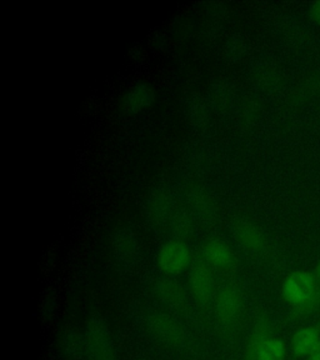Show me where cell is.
Masks as SVG:
<instances>
[{
  "label": "cell",
  "mask_w": 320,
  "mask_h": 360,
  "mask_svg": "<svg viewBox=\"0 0 320 360\" xmlns=\"http://www.w3.org/2000/svg\"><path fill=\"white\" fill-rule=\"evenodd\" d=\"M320 344L319 326H304L294 333L292 338V350L298 356H310Z\"/></svg>",
  "instance_id": "cell-11"
},
{
  "label": "cell",
  "mask_w": 320,
  "mask_h": 360,
  "mask_svg": "<svg viewBox=\"0 0 320 360\" xmlns=\"http://www.w3.org/2000/svg\"><path fill=\"white\" fill-rule=\"evenodd\" d=\"M189 288L198 303L205 305L213 295L214 279L207 264H196L189 274Z\"/></svg>",
  "instance_id": "cell-7"
},
{
  "label": "cell",
  "mask_w": 320,
  "mask_h": 360,
  "mask_svg": "<svg viewBox=\"0 0 320 360\" xmlns=\"http://www.w3.org/2000/svg\"><path fill=\"white\" fill-rule=\"evenodd\" d=\"M84 360H118L110 328L101 316L91 318L85 326Z\"/></svg>",
  "instance_id": "cell-2"
},
{
  "label": "cell",
  "mask_w": 320,
  "mask_h": 360,
  "mask_svg": "<svg viewBox=\"0 0 320 360\" xmlns=\"http://www.w3.org/2000/svg\"><path fill=\"white\" fill-rule=\"evenodd\" d=\"M148 328L158 342L169 348H179L186 342V332L173 316L155 313L148 319Z\"/></svg>",
  "instance_id": "cell-4"
},
{
  "label": "cell",
  "mask_w": 320,
  "mask_h": 360,
  "mask_svg": "<svg viewBox=\"0 0 320 360\" xmlns=\"http://www.w3.org/2000/svg\"><path fill=\"white\" fill-rule=\"evenodd\" d=\"M191 249L180 240H169L158 250V266L169 276L181 274L191 264Z\"/></svg>",
  "instance_id": "cell-3"
},
{
  "label": "cell",
  "mask_w": 320,
  "mask_h": 360,
  "mask_svg": "<svg viewBox=\"0 0 320 360\" xmlns=\"http://www.w3.org/2000/svg\"><path fill=\"white\" fill-rule=\"evenodd\" d=\"M309 360H320V344L319 347L316 348V350H315L314 353L310 355Z\"/></svg>",
  "instance_id": "cell-17"
},
{
  "label": "cell",
  "mask_w": 320,
  "mask_h": 360,
  "mask_svg": "<svg viewBox=\"0 0 320 360\" xmlns=\"http://www.w3.org/2000/svg\"><path fill=\"white\" fill-rule=\"evenodd\" d=\"M310 18L313 22L320 25V1H316L310 6Z\"/></svg>",
  "instance_id": "cell-16"
},
{
  "label": "cell",
  "mask_w": 320,
  "mask_h": 360,
  "mask_svg": "<svg viewBox=\"0 0 320 360\" xmlns=\"http://www.w3.org/2000/svg\"><path fill=\"white\" fill-rule=\"evenodd\" d=\"M234 236L236 242L239 243L244 249H247L250 253H263L267 247V236L258 225L252 221L242 220L234 228Z\"/></svg>",
  "instance_id": "cell-8"
},
{
  "label": "cell",
  "mask_w": 320,
  "mask_h": 360,
  "mask_svg": "<svg viewBox=\"0 0 320 360\" xmlns=\"http://www.w3.org/2000/svg\"><path fill=\"white\" fill-rule=\"evenodd\" d=\"M214 305L218 321L223 326H233L242 313V292L236 287H224L217 292Z\"/></svg>",
  "instance_id": "cell-5"
},
{
  "label": "cell",
  "mask_w": 320,
  "mask_h": 360,
  "mask_svg": "<svg viewBox=\"0 0 320 360\" xmlns=\"http://www.w3.org/2000/svg\"><path fill=\"white\" fill-rule=\"evenodd\" d=\"M315 276H316V281H318V283H319L320 285V260L319 263H318V265H316V269H315Z\"/></svg>",
  "instance_id": "cell-18"
},
{
  "label": "cell",
  "mask_w": 320,
  "mask_h": 360,
  "mask_svg": "<svg viewBox=\"0 0 320 360\" xmlns=\"http://www.w3.org/2000/svg\"><path fill=\"white\" fill-rule=\"evenodd\" d=\"M158 298L172 308L181 309L186 304L184 289L177 281L172 279H162L155 287Z\"/></svg>",
  "instance_id": "cell-12"
},
{
  "label": "cell",
  "mask_w": 320,
  "mask_h": 360,
  "mask_svg": "<svg viewBox=\"0 0 320 360\" xmlns=\"http://www.w3.org/2000/svg\"><path fill=\"white\" fill-rule=\"evenodd\" d=\"M205 263L220 271H231L236 266V254L231 245L220 239H210L203 248Z\"/></svg>",
  "instance_id": "cell-6"
},
{
  "label": "cell",
  "mask_w": 320,
  "mask_h": 360,
  "mask_svg": "<svg viewBox=\"0 0 320 360\" xmlns=\"http://www.w3.org/2000/svg\"><path fill=\"white\" fill-rule=\"evenodd\" d=\"M287 347L279 338L271 337L259 349L255 360H286Z\"/></svg>",
  "instance_id": "cell-15"
},
{
  "label": "cell",
  "mask_w": 320,
  "mask_h": 360,
  "mask_svg": "<svg viewBox=\"0 0 320 360\" xmlns=\"http://www.w3.org/2000/svg\"><path fill=\"white\" fill-rule=\"evenodd\" d=\"M62 347L64 353H65L70 359H84V335L74 332V330H69V332L63 337Z\"/></svg>",
  "instance_id": "cell-14"
},
{
  "label": "cell",
  "mask_w": 320,
  "mask_h": 360,
  "mask_svg": "<svg viewBox=\"0 0 320 360\" xmlns=\"http://www.w3.org/2000/svg\"><path fill=\"white\" fill-rule=\"evenodd\" d=\"M281 297L295 316L309 314L320 307V285L308 270H294L281 283Z\"/></svg>",
  "instance_id": "cell-1"
},
{
  "label": "cell",
  "mask_w": 320,
  "mask_h": 360,
  "mask_svg": "<svg viewBox=\"0 0 320 360\" xmlns=\"http://www.w3.org/2000/svg\"><path fill=\"white\" fill-rule=\"evenodd\" d=\"M114 252L119 262L127 266H133L138 255H139V245L134 233L132 229H122L114 236Z\"/></svg>",
  "instance_id": "cell-9"
},
{
  "label": "cell",
  "mask_w": 320,
  "mask_h": 360,
  "mask_svg": "<svg viewBox=\"0 0 320 360\" xmlns=\"http://www.w3.org/2000/svg\"><path fill=\"white\" fill-rule=\"evenodd\" d=\"M154 101V91L149 85L136 84L124 96V108L130 112H139Z\"/></svg>",
  "instance_id": "cell-13"
},
{
  "label": "cell",
  "mask_w": 320,
  "mask_h": 360,
  "mask_svg": "<svg viewBox=\"0 0 320 360\" xmlns=\"http://www.w3.org/2000/svg\"><path fill=\"white\" fill-rule=\"evenodd\" d=\"M273 337V328L269 318L267 315H260L254 323L253 329L248 338L244 356L245 360H255L259 349L262 345Z\"/></svg>",
  "instance_id": "cell-10"
}]
</instances>
